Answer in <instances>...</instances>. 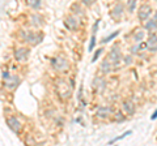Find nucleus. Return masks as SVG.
Wrapping results in <instances>:
<instances>
[{
    "instance_id": "2eb2a0df",
    "label": "nucleus",
    "mask_w": 157,
    "mask_h": 146,
    "mask_svg": "<svg viewBox=\"0 0 157 146\" xmlns=\"http://www.w3.org/2000/svg\"><path fill=\"white\" fill-rule=\"evenodd\" d=\"M113 107H107V106H101L100 108H98V112H97V116L101 119H106L107 116H109L111 112H113Z\"/></svg>"
},
{
    "instance_id": "f8f14e48",
    "label": "nucleus",
    "mask_w": 157,
    "mask_h": 146,
    "mask_svg": "<svg viewBox=\"0 0 157 146\" xmlns=\"http://www.w3.org/2000/svg\"><path fill=\"white\" fill-rule=\"evenodd\" d=\"M147 48L152 52H156L157 51V34L155 33H151L149 35V39L147 42Z\"/></svg>"
},
{
    "instance_id": "cd10ccee",
    "label": "nucleus",
    "mask_w": 157,
    "mask_h": 146,
    "mask_svg": "<svg viewBox=\"0 0 157 146\" xmlns=\"http://www.w3.org/2000/svg\"><path fill=\"white\" fill-rule=\"evenodd\" d=\"M100 20H97L96 22H94V25H93V34L96 35V33H97V30H98V25H100Z\"/></svg>"
},
{
    "instance_id": "c85d7f7f",
    "label": "nucleus",
    "mask_w": 157,
    "mask_h": 146,
    "mask_svg": "<svg viewBox=\"0 0 157 146\" xmlns=\"http://www.w3.org/2000/svg\"><path fill=\"white\" fill-rule=\"evenodd\" d=\"M82 4H84V5H86V7H90V5H93V4H94V2H89V0H82Z\"/></svg>"
},
{
    "instance_id": "412c9836",
    "label": "nucleus",
    "mask_w": 157,
    "mask_h": 146,
    "mask_svg": "<svg viewBox=\"0 0 157 146\" xmlns=\"http://www.w3.org/2000/svg\"><path fill=\"white\" fill-rule=\"evenodd\" d=\"M128 134H131V130H127V132H124L123 134H121V136H118V137H115L114 140H111V141H109V145L110 144H114V142H117V141H119V140H123L126 136H128Z\"/></svg>"
},
{
    "instance_id": "aec40b11",
    "label": "nucleus",
    "mask_w": 157,
    "mask_h": 146,
    "mask_svg": "<svg viewBox=\"0 0 157 146\" xmlns=\"http://www.w3.org/2000/svg\"><path fill=\"white\" fill-rule=\"evenodd\" d=\"M144 31L143 30H139V31H136L135 34H134V39H135V42H140V41H143V38H144Z\"/></svg>"
},
{
    "instance_id": "423d86ee",
    "label": "nucleus",
    "mask_w": 157,
    "mask_h": 146,
    "mask_svg": "<svg viewBox=\"0 0 157 146\" xmlns=\"http://www.w3.org/2000/svg\"><path fill=\"white\" fill-rule=\"evenodd\" d=\"M7 124H8V126L11 128L14 133H20L21 132V129H22V125H21V123H20V120L16 118V116H8L7 118Z\"/></svg>"
},
{
    "instance_id": "f3484780",
    "label": "nucleus",
    "mask_w": 157,
    "mask_h": 146,
    "mask_svg": "<svg viewBox=\"0 0 157 146\" xmlns=\"http://www.w3.org/2000/svg\"><path fill=\"white\" fill-rule=\"evenodd\" d=\"M71 12H73V14H78V16H84V9L81 8V5L78 3H73L72 7H71ZM72 14V16H73Z\"/></svg>"
},
{
    "instance_id": "a878e982",
    "label": "nucleus",
    "mask_w": 157,
    "mask_h": 146,
    "mask_svg": "<svg viewBox=\"0 0 157 146\" xmlns=\"http://www.w3.org/2000/svg\"><path fill=\"white\" fill-rule=\"evenodd\" d=\"M102 51H104L102 48H98V50L94 52V56H93V59H92V63H96V61H97V59L100 57V55L102 53Z\"/></svg>"
},
{
    "instance_id": "a211bd4d",
    "label": "nucleus",
    "mask_w": 157,
    "mask_h": 146,
    "mask_svg": "<svg viewBox=\"0 0 157 146\" xmlns=\"http://www.w3.org/2000/svg\"><path fill=\"white\" fill-rule=\"evenodd\" d=\"M145 29L147 30H152V33H153V30H156L157 29V22L155 20H151L145 24Z\"/></svg>"
},
{
    "instance_id": "ddd939ff",
    "label": "nucleus",
    "mask_w": 157,
    "mask_h": 146,
    "mask_svg": "<svg viewBox=\"0 0 157 146\" xmlns=\"http://www.w3.org/2000/svg\"><path fill=\"white\" fill-rule=\"evenodd\" d=\"M66 26L67 29H70V30H76L78 27V20L76 18V16H68L66 18Z\"/></svg>"
},
{
    "instance_id": "393cba45",
    "label": "nucleus",
    "mask_w": 157,
    "mask_h": 146,
    "mask_svg": "<svg viewBox=\"0 0 157 146\" xmlns=\"http://www.w3.org/2000/svg\"><path fill=\"white\" fill-rule=\"evenodd\" d=\"M124 120H126V116L122 112H117L115 114V121H117V123H123Z\"/></svg>"
},
{
    "instance_id": "f257e3e1",
    "label": "nucleus",
    "mask_w": 157,
    "mask_h": 146,
    "mask_svg": "<svg viewBox=\"0 0 157 146\" xmlns=\"http://www.w3.org/2000/svg\"><path fill=\"white\" fill-rule=\"evenodd\" d=\"M20 37L22 38V41L30 43L32 46H37L43 41V33L42 31H29V30H21L20 31Z\"/></svg>"
},
{
    "instance_id": "9b49d317",
    "label": "nucleus",
    "mask_w": 157,
    "mask_h": 146,
    "mask_svg": "<svg viewBox=\"0 0 157 146\" xmlns=\"http://www.w3.org/2000/svg\"><path fill=\"white\" fill-rule=\"evenodd\" d=\"M30 24L36 27H41V26L45 25V18H43V16L39 13H33L32 17H30Z\"/></svg>"
},
{
    "instance_id": "9d476101",
    "label": "nucleus",
    "mask_w": 157,
    "mask_h": 146,
    "mask_svg": "<svg viewBox=\"0 0 157 146\" xmlns=\"http://www.w3.org/2000/svg\"><path fill=\"white\" fill-rule=\"evenodd\" d=\"M123 12H124V5H123V4H121V3H118V4H115V5H114V8L111 9L110 14H111V17L114 18V20H118V18L122 17Z\"/></svg>"
},
{
    "instance_id": "5701e85b",
    "label": "nucleus",
    "mask_w": 157,
    "mask_h": 146,
    "mask_svg": "<svg viewBox=\"0 0 157 146\" xmlns=\"http://www.w3.org/2000/svg\"><path fill=\"white\" fill-rule=\"evenodd\" d=\"M94 46H96V35H94V34H92L90 42H89V47H88V50H89V52H92L93 50H94Z\"/></svg>"
},
{
    "instance_id": "c756f323",
    "label": "nucleus",
    "mask_w": 157,
    "mask_h": 146,
    "mask_svg": "<svg viewBox=\"0 0 157 146\" xmlns=\"http://www.w3.org/2000/svg\"><path fill=\"white\" fill-rule=\"evenodd\" d=\"M137 50H139V46H137V45L132 46V48H131V53H136V52H137Z\"/></svg>"
},
{
    "instance_id": "6e6552de",
    "label": "nucleus",
    "mask_w": 157,
    "mask_h": 146,
    "mask_svg": "<svg viewBox=\"0 0 157 146\" xmlns=\"http://www.w3.org/2000/svg\"><path fill=\"white\" fill-rule=\"evenodd\" d=\"M93 87L98 91V93H104V90L106 89V80L102 76H97L93 80Z\"/></svg>"
},
{
    "instance_id": "7ed1b4c3",
    "label": "nucleus",
    "mask_w": 157,
    "mask_h": 146,
    "mask_svg": "<svg viewBox=\"0 0 157 146\" xmlns=\"http://www.w3.org/2000/svg\"><path fill=\"white\" fill-rule=\"evenodd\" d=\"M51 65L55 71L58 72H66L68 68H70V64H68V60L63 56H55L51 59Z\"/></svg>"
},
{
    "instance_id": "4468645a",
    "label": "nucleus",
    "mask_w": 157,
    "mask_h": 146,
    "mask_svg": "<svg viewBox=\"0 0 157 146\" xmlns=\"http://www.w3.org/2000/svg\"><path fill=\"white\" fill-rule=\"evenodd\" d=\"M122 108H123V111L127 114V115H134L135 114V104L134 102L131 100H123V103H122Z\"/></svg>"
},
{
    "instance_id": "6ab92c4d",
    "label": "nucleus",
    "mask_w": 157,
    "mask_h": 146,
    "mask_svg": "<svg viewBox=\"0 0 157 146\" xmlns=\"http://www.w3.org/2000/svg\"><path fill=\"white\" fill-rule=\"evenodd\" d=\"M118 34H119V30H117V31H114L113 34H110V35H107L106 38H104V39H102V43H109V42H111L115 37H118Z\"/></svg>"
},
{
    "instance_id": "7c9ffc66",
    "label": "nucleus",
    "mask_w": 157,
    "mask_h": 146,
    "mask_svg": "<svg viewBox=\"0 0 157 146\" xmlns=\"http://www.w3.org/2000/svg\"><path fill=\"white\" fill-rule=\"evenodd\" d=\"M156 119H157V110H156L155 112H153V115L151 116V120H156Z\"/></svg>"
},
{
    "instance_id": "20e7f679",
    "label": "nucleus",
    "mask_w": 157,
    "mask_h": 146,
    "mask_svg": "<svg viewBox=\"0 0 157 146\" xmlns=\"http://www.w3.org/2000/svg\"><path fill=\"white\" fill-rule=\"evenodd\" d=\"M56 89H58V95L62 99H67L71 97V90L68 89V84L66 80H58L56 82Z\"/></svg>"
},
{
    "instance_id": "4be33fe9",
    "label": "nucleus",
    "mask_w": 157,
    "mask_h": 146,
    "mask_svg": "<svg viewBox=\"0 0 157 146\" xmlns=\"http://www.w3.org/2000/svg\"><path fill=\"white\" fill-rule=\"evenodd\" d=\"M132 61H134V57H132L131 53H130V55H124V56H123V64H124V65L132 64Z\"/></svg>"
},
{
    "instance_id": "0eeeda50",
    "label": "nucleus",
    "mask_w": 157,
    "mask_h": 146,
    "mask_svg": "<svg viewBox=\"0 0 157 146\" xmlns=\"http://www.w3.org/2000/svg\"><path fill=\"white\" fill-rule=\"evenodd\" d=\"M4 81H6V85H4V86H6L8 90L12 91V90H14L18 86V84H20V77L18 76H14V75H11L8 78H6Z\"/></svg>"
},
{
    "instance_id": "dca6fc26",
    "label": "nucleus",
    "mask_w": 157,
    "mask_h": 146,
    "mask_svg": "<svg viewBox=\"0 0 157 146\" xmlns=\"http://www.w3.org/2000/svg\"><path fill=\"white\" fill-rule=\"evenodd\" d=\"M100 68H101V72L102 73H110L113 71V64L109 61V59H104L102 60V63L100 64Z\"/></svg>"
},
{
    "instance_id": "f03ea898",
    "label": "nucleus",
    "mask_w": 157,
    "mask_h": 146,
    "mask_svg": "<svg viewBox=\"0 0 157 146\" xmlns=\"http://www.w3.org/2000/svg\"><path fill=\"white\" fill-rule=\"evenodd\" d=\"M109 61L113 64V69H118L121 65V60L123 59V55H122V51H121V47L118 45H114L110 48V52H109V56H107Z\"/></svg>"
},
{
    "instance_id": "bb28decb",
    "label": "nucleus",
    "mask_w": 157,
    "mask_h": 146,
    "mask_svg": "<svg viewBox=\"0 0 157 146\" xmlns=\"http://www.w3.org/2000/svg\"><path fill=\"white\" fill-rule=\"evenodd\" d=\"M127 5H128L130 12H132L135 9V7H136V2H135V0H132V2H127Z\"/></svg>"
},
{
    "instance_id": "b1692460",
    "label": "nucleus",
    "mask_w": 157,
    "mask_h": 146,
    "mask_svg": "<svg viewBox=\"0 0 157 146\" xmlns=\"http://www.w3.org/2000/svg\"><path fill=\"white\" fill-rule=\"evenodd\" d=\"M41 2H38V0H37V2H36V0H30V2H28V5L29 7H32V8H34V9H37V8H39V7H41Z\"/></svg>"
},
{
    "instance_id": "39448f33",
    "label": "nucleus",
    "mask_w": 157,
    "mask_h": 146,
    "mask_svg": "<svg viewBox=\"0 0 157 146\" xmlns=\"http://www.w3.org/2000/svg\"><path fill=\"white\" fill-rule=\"evenodd\" d=\"M152 14V7L149 4H141L139 7V12H137V17L140 21H145L148 20L149 16Z\"/></svg>"
},
{
    "instance_id": "2f4dec72",
    "label": "nucleus",
    "mask_w": 157,
    "mask_h": 146,
    "mask_svg": "<svg viewBox=\"0 0 157 146\" xmlns=\"http://www.w3.org/2000/svg\"><path fill=\"white\" fill-rule=\"evenodd\" d=\"M153 20H155V21H156V22H157V12H156V13H155V18H153Z\"/></svg>"
},
{
    "instance_id": "1a4fd4ad",
    "label": "nucleus",
    "mask_w": 157,
    "mask_h": 146,
    "mask_svg": "<svg viewBox=\"0 0 157 146\" xmlns=\"http://www.w3.org/2000/svg\"><path fill=\"white\" fill-rule=\"evenodd\" d=\"M29 48H25V47H20V48H16L14 51V59L17 61H24L26 60L29 57Z\"/></svg>"
}]
</instances>
